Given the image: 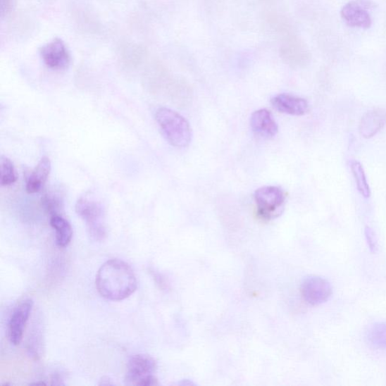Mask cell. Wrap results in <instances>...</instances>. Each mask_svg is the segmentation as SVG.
Segmentation results:
<instances>
[{"mask_svg": "<svg viewBox=\"0 0 386 386\" xmlns=\"http://www.w3.org/2000/svg\"><path fill=\"white\" fill-rule=\"evenodd\" d=\"M95 283L99 293L113 301L130 297L137 287V278L131 266L118 259L106 261L101 266Z\"/></svg>", "mask_w": 386, "mask_h": 386, "instance_id": "obj_1", "label": "cell"}, {"mask_svg": "<svg viewBox=\"0 0 386 386\" xmlns=\"http://www.w3.org/2000/svg\"><path fill=\"white\" fill-rule=\"evenodd\" d=\"M156 120L168 142L175 147L185 148L192 141V130L184 116L173 110L161 107L156 113Z\"/></svg>", "mask_w": 386, "mask_h": 386, "instance_id": "obj_2", "label": "cell"}, {"mask_svg": "<svg viewBox=\"0 0 386 386\" xmlns=\"http://www.w3.org/2000/svg\"><path fill=\"white\" fill-rule=\"evenodd\" d=\"M76 211L87 224L92 239L96 242L104 241L106 237V227L101 202L92 194H85L78 199Z\"/></svg>", "mask_w": 386, "mask_h": 386, "instance_id": "obj_3", "label": "cell"}, {"mask_svg": "<svg viewBox=\"0 0 386 386\" xmlns=\"http://www.w3.org/2000/svg\"><path fill=\"white\" fill-rule=\"evenodd\" d=\"M286 199V193L281 187L266 186L256 189L254 201L257 216L263 220H272L281 216Z\"/></svg>", "mask_w": 386, "mask_h": 386, "instance_id": "obj_4", "label": "cell"}, {"mask_svg": "<svg viewBox=\"0 0 386 386\" xmlns=\"http://www.w3.org/2000/svg\"><path fill=\"white\" fill-rule=\"evenodd\" d=\"M156 361L147 355H136L127 363L125 383L128 385L151 386L158 385L154 373Z\"/></svg>", "mask_w": 386, "mask_h": 386, "instance_id": "obj_5", "label": "cell"}, {"mask_svg": "<svg viewBox=\"0 0 386 386\" xmlns=\"http://www.w3.org/2000/svg\"><path fill=\"white\" fill-rule=\"evenodd\" d=\"M34 301L26 299L20 302L13 309L8 323V337L11 343L18 346L23 341L25 328L33 309Z\"/></svg>", "mask_w": 386, "mask_h": 386, "instance_id": "obj_6", "label": "cell"}, {"mask_svg": "<svg viewBox=\"0 0 386 386\" xmlns=\"http://www.w3.org/2000/svg\"><path fill=\"white\" fill-rule=\"evenodd\" d=\"M305 301L317 306L328 301L332 294V287L324 278L312 275L305 278L300 287Z\"/></svg>", "mask_w": 386, "mask_h": 386, "instance_id": "obj_7", "label": "cell"}, {"mask_svg": "<svg viewBox=\"0 0 386 386\" xmlns=\"http://www.w3.org/2000/svg\"><path fill=\"white\" fill-rule=\"evenodd\" d=\"M40 56L46 66L54 70H66L70 64V54L66 44L56 39L40 50Z\"/></svg>", "mask_w": 386, "mask_h": 386, "instance_id": "obj_8", "label": "cell"}, {"mask_svg": "<svg viewBox=\"0 0 386 386\" xmlns=\"http://www.w3.org/2000/svg\"><path fill=\"white\" fill-rule=\"evenodd\" d=\"M271 104L276 111L288 115L301 116L309 111L307 101L292 94H278L271 99Z\"/></svg>", "mask_w": 386, "mask_h": 386, "instance_id": "obj_9", "label": "cell"}, {"mask_svg": "<svg viewBox=\"0 0 386 386\" xmlns=\"http://www.w3.org/2000/svg\"><path fill=\"white\" fill-rule=\"evenodd\" d=\"M251 127L256 135L263 139H271L278 132L273 114L266 109L256 111L251 115Z\"/></svg>", "mask_w": 386, "mask_h": 386, "instance_id": "obj_10", "label": "cell"}, {"mask_svg": "<svg viewBox=\"0 0 386 386\" xmlns=\"http://www.w3.org/2000/svg\"><path fill=\"white\" fill-rule=\"evenodd\" d=\"M304 49L294 36H290L288 34L280 47L281 58L289 66H301L306 60V54Z\"/></svg>", "mask_w": 386, "mask_h": 386, "instance_id": "obj_11", "label": "cell"}, {"mask_svg": "<svg viewBox=\"0 0 386 386\" xmlns=\"http://www.w3.org/2000/svg\"><path fill=\"white\" fill-rule=\"evenodd\" d=\"M386 125V111L373 109L364 114L359 124V132L363 138L369 139L378 135Z\"/></svg>", "mask_w": 386, "mask_h": 386, "instance_id": "obj_12", "label": "cell"}, {"mask_svg": "<svg viewBox=\"0 0 386 386\" xmlns=\"http://www.w3.org/2000/svg\"><path fill=\"white\" fill-rule=\"evenodd\" d=\"M341 16L348 25L353 27L368 29L372 24L369 13L356 2H351L343 6Z\"/></svg>", "mask_w": 386, "mask_h": 386, "instance_id": "obj_13", "label": "cell"}, {"mask_svg": "<svg viewBox=\"0 0 386 386\" xmlns=\"http://www.w3.org/2000/svg\"><path fill=\"white\" fill-rule=\"evenodd\" d=\"M51 169L50 159L47 157L42 158L27 178L26 190L30 194H34L44 187L50 175Z\"/></svg>", "mask_w": 386, "mask_h": 386, "instance_id": "obj_14", "label": "cell"}, {"mask_svg": "<svg viewBox=\"0 0 386 386\" xmlns=\"http://www.w3.org/2000/svg\"><path fill=\"white\" fill-rule=\"evenodd\" d=\"M50 224L56 231V244L60 248L67 247L73 238V229L70 223L61 216L51 217Z\"/></svg>", "mask_w": 386, "mask_h": 386, "instance_id": "obj_15", "label": "cell"}, {"mask_svg": "<svg viewBox=\"0 0 386 386\" xmlns=\"http://www.w3.org/2000/svg\"><path fill=\"white\" fill-rule=\"evenodd\" d=\"M350 166L351 173L356 180L357 189L360 194L363 198H370L371 195V188L363 166L356 160H352Z\"/></svg>", "mask_w": 386, "mask_h": 386, "instance_id": "obj_16", "label": "cell"}, {"mask_svg": "<svg viewBox=\"0 0 386 386\" xmlns=\"http://www.w3.org/2000/svg\"><path fill=\"white\" fill-rule=\"evenodd\" d=\"M0 166H0V183L1 185L8 187L14 185L18 177L12 161L6 156H2Z\"/></svg>", "mask_w": 386, "mask_h": 386, "instance_id": "obj_17", "label": "cell"}, {"mask_svg": "<svg viewBox=\"0 0 386 386\" xmlns=\"http://www.w3.org/2000/svg\"><path fill=\"white\" fill-rule=\"evenodd\" d=\"M42 206L51 217L61 216L63 200L56 193L50 192L44 195L42 198Z\"/></svg>", "mask_w": 386, "mask_h": 386, "instance_id": "obj_18", "label": "cell"}, {"mask_svg": "<svg viewBox=\"0 0 386 386\" xmlns=\"http://www.w3.org/2000/svg\"><path fill=\"white\" fill-rule=\"evenodd\" d=\"M368 340L374 347L386 349V323L374 324L368 330Z\"/></svg>", "mask_w": 386, "mask_h": 386, "instance_id": "obj_19", "label": "cell"}, {"mask_svg": "<svg viewBox=\"0 0 386 386\" xmlns=\"http://www.w3.org/2000/svg\"><path fill=\"white\" fill-rule=\"evenodd\" d=\"M366 237L369 246V249L373 253H376L378 249V239L376 235H375L374 231L371 228L367 227L366 228Z\"/></svg>", "mask_w": 386, "mask_h": 386, "instance_id": "obj_20", "label": "cell"}, {"mask_svg": "<svg viewBox=\"0 0 386 386\" xmlns=\"http://www.w3.org/2000/svg\"><path fill=\"white\" fill-rule=\"evenodd\" d=\"M2 2H6V4L2 6L3 13H8L11 6H12V0H2Z\"/></svg>", "mask_w": 386, "mask_h": 386, "instance_id": "obj_21", "label": "cell"}, {"mask_svg": "<svg viewBox=\"0 0 386 386\" xmlns=\"http://www.w3.org/2000/svg\"><path fill=\"white\" fill-rule=\"evenodd\" d=\"M113 385V383L111 382V379L106 377L103 378L100 380V383H99V385Z\"/></svg>", "mask_w": 386, "mask_h": 386, "instance_id": "obj_22", "label": "cell"}, {"mask_svg": "<svg viewBox=\"0 0 386 386\" xmlns=\"http://www.w3.org/2000/svg\"><path fill=\"white\" fill-rule=\"evenodd\" d=\"M30 385H46L44 382H35V383H31Z\"/></svg>", "mask_w": 386, "mask_h": 386, "instance_id": "obj_23", "label": "cell"}, {"mask_svg": "<svg viewBox=\"0 0 386 386\" xmlns=\"http://www.w3.org/2000/svg\"><path fill=\"white\" fill-rule=\"evenodd\" d=\"M263 1H266V2H274L275 0H263Z\"/></svg>", "mask_w": 386, "mask_h": 386, "instance_id": "obj_24", "label": "cell"}]
</instances>
